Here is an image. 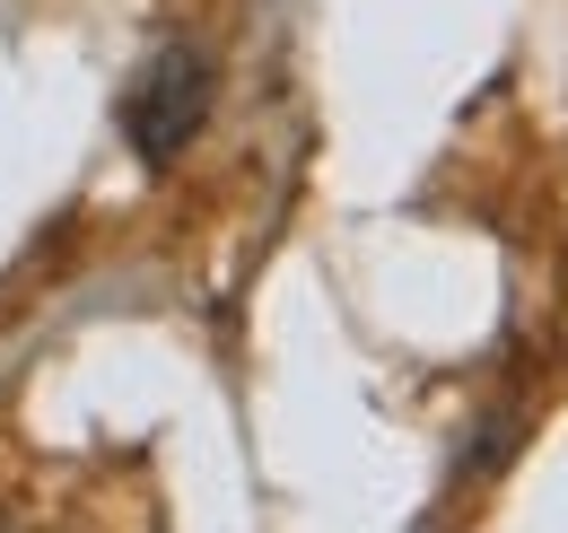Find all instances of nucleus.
Instances as JSON below:
<instances>
[{
    "label": "nucleus",
    "mask_w": 568,
    "mask_h": 533,
    "mask_svg": "<svg viewBox=\"0 0 568 533\" xmlns=\"http://www.w3.org/2000/svg\"><path fill=\"white\" fill-rule=\"evenodd\" d=\"M211 97H219V70L202 44H158L141 62V79L123 88V140H132V158H141L149 175H166L193 140H202V123H211Z\"/></svg>",
    "instance_id": "1"
},
{
    "label": "nucleus",
    "mask_w": 568,
    "mask_h": 533,
    "mask_svg": "<svg viewBox=\"0 0 568 533\" xmlns=\"http://www.w3.org/2000/svg\"><path fill=\"white\" fill-rule=\"evenodd\" d=\"M0 533H18V525H0Z\"/></svg>",
    "instance_id": "2"
}]
</instances>
